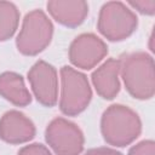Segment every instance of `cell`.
<instances>
[{"label":"cell","mask_w":155,"mask_h":155,"mask_svg":"<svg viewBox=\"0 0 155 155\" xmlns=\"http://www.w3.org/2000/svg\"><path fill=\"white\" fill-rule=\"evenodd\" d=\"M119 61L120 75L127 92L140 101L153 98L155 94L154 58L144 51H136L121 54Z\"/></svg>","instance_id":"6da1fadb"},{"label":"cell","mask_w":155,"mask_h":155,"mask_svg":"<svg viewBox=\"0 0 155 155\" xmlns=\"http://www.w3.org/2000/svg\"><path fill=\"white\" fill-rule=\"evenodd\" d=\"M101 132L109 145L126 147L139 137L142 121L131 108L122 104H113L102 115Z\"/></svg>","instance_id":"7a4b0ae2"},{"label":"cell","mask_w":155,"mask_h":155,"mask_svg":"<svg viewBox=\"0 0 155 155\" xmlns=\"http://www.w3.org/2000/svg\"><path fill=\"white\" fill-rule=\"evenodd\" d=\"M92 99V90L87 76L69 67L61 68V98L59 109L67 116L82 113Z\"/></svg>","instance_id":"3957f363"},{"label":"cell","mask_w":155,"mask_h":155,"mask_svg":"<svg viewBox=\"0 0 155 155\" xmlns=\"http://www.w3.org/2000/svg\"><path fill=\"white\" fill-rule=\"evenodd\" d=\"M53 24L42 10L28 12L16 39L17 50L24 56H36L51 42Z\"/></svg>","instance_id":"277c9868"},{"label":"cell","mask_w":155,"mask_h":155,"mask_svg":"<svg viewBox=\"0 0 155 155\" xmlns=\"http://www.w3.org/2000/svg\"><path fill=\"white\" fill-rule=\"evenodd\" d=\"M138 27L136 13L121 1L105 2L99 11L97 28L110 41H122L130 38Z\"/></svg>","instance_id":"5b68a950"},{"label":"cell","mask_w":155,"mask_h":155,"mask_svg":"<svg viewBox=\"0 0 155 155\" xmlns=\"http://www.w3.org/2000/svg\"><path fill=\"white\" fill-rule=\"evenodd\" d=\"M45 138L57 155H80L85 144L81 128L64 117H56L47 125Z\"/></svg>","instance_id":"8992f818"},{"label":"cell","mask_w":155,"mask_h":155,"mask_svg":"<svg viewBox=\"0 0 155 155\" xmlns=\"http://www.w3.org/2000/svg\"><path fill=\"white\" fill-rule=\"evenodd\" d=\"M108 53L107 44L93 33L76 36L69 46V61L78 68L90 70L94 68Z\"/></svg>","instance_id":"52a82bcc"},{"label":"cell","mask_w":155,"mask_h":155,"mask_svg":"<svg viewBox=\"0 0 155 155\" xmlns=\"http://www.w3.org/2000/svg\"><path fill=\"white\" fill-rule=\"evenodd\" d=\"M28 81L36 101L44 107H53L58 98V75L56 68L40 59L28 71Z\"/></svg>","instance_id":"ba28073f"},{"label":"cell","mask_w":155,"mask_h":155,"mask_svg":"<svg viewBox=\"0 0 155 155\" xmlns=\"http://www.w3.org/2000/svg\"><path fill=\"white\" fill-rule=\"evenodd\" d=\"M34 122L18 110H8L0 119V138L8 144H22L35 137Z\"/></svg>","instance_id":"9c48e42d"},{"label":"cell","mask_w":155,"mask_h":155,"mask_svg":"<svg viewBox=\"0 0 155 155\" xmlns=\"http://www.w3.org/2000/svg\"><path fill=\"white\" fill-rule=\"evenodd\" d=\"M93 87L103 99H114L121 88L120 84V61L108 58L91 75Z\"/></svg>","instance_id":"30bf717a"},{"label":"cell","mask_w":155,"mask_h":155,"mask_svg":"<svg viewBox=\"0 0 155 155\" xmlns=\"http://www.w3.org/2000/svg\"><path fill=\"white\" fill-rule=\"evenodd\" d=\"M46 7L53 19L69 28L79 27L88 15V4L84 0H51Z\"/></svg>","instance_id":"8fae6325"},{"label":"cell","mask_w":155,"mask_h":155,"mask_svg":"<svg viewBox=\"0 0 155 155\" xmlns=\"http://www.w3.org/2000/svg\"><path fill=\"white\" fill-rule=\"evenodd\" d=\"M0 96L16 107H25L31 102V94L23 76L15 71L0 74Z\"/></svg>","instance_id":"7c38bea8"},{"label":"cell","mask_w":155,"mask_h":155,"mask_svg":"<svg viewBox=\"0 0 155 155\" xmlns=\"http://www.w3.org/2000/svg\"><path fill=\"white\" fill-rule=\"evenodd\" d=\"M19 23V11L11 1H0V41L13 36Z\"/></svg>","instance_id":"4fadbf2b"},{"label":"cell","mask_w":155,"mask_h":155,"mask_svg":"<svg viewBox=\"0 0 155 155\" xmlns=\"http://www.w3.org/2000/svg\"><path fill=\"white\" fill-rule=\"evenodd\" d=\"M128 155H155V142L151 139H145L128 150Z\"/></svg>","instance_id":"5bb4252c"},{"label":"cell","mask_w":155,"mask_h":155,"mask_svg":"<svg viewBox=\"0 0 155 155\" xmlns=\"http://www.w3.org/2000/svg\"><path fill=\"white\" fill-rule=\"evenodd\" d=\"M131 7L136 8L142 15L153 16L155 13V0H138V1H128Z\"/></svg>","instance_id":"9a60e30c"},{"label":"cell","mask_w":155,"mask_h":155,"mask_svg":"<svg viewBox=\"0 0 155 155\" xmlns=\"http://www.w3.org/2000/svg\"><path fill=\"white\" fill-rule=\"evenodd\" d=\"M17 155H53L45 145L40 143H33L19 149Z\"/></svg>","instance_id":"2e32d148"},{"label":"cell","mask_w":155,"mask_h":155,"mask_svg":"<svg viewBox=\"0 0 155 155\" xmlns=\"http://www.w3.org/2000/svg\"><path fill=\"white\" fill-rule=\"evenodd\" d=\"M84 155H122V153L117 151L116 149L108 148V147H98L88 149Z\"/></svg>","instance_id":"e0dca14e"}]
</instances>
